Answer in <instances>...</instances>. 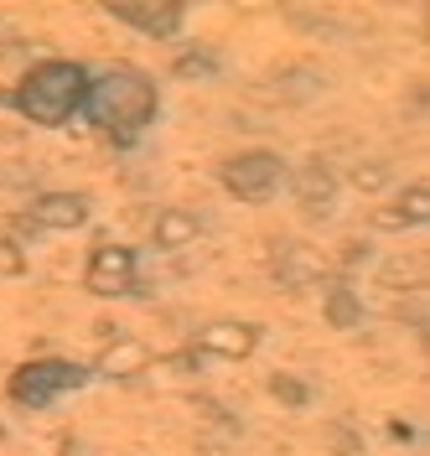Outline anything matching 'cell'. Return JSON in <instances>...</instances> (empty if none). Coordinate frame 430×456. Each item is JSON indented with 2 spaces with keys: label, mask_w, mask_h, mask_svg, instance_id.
I'll return each instance as SVG.
<instances>
[{
  "label": "cell",
  "mask_w": 430,
  "mask_h": 456,
  "mask_svg": "<svg viewBox=\"0 0 430 456\" xmlns=\"http://www.w3.org/2000/svg\"><path fill=\"white\" fill-rule=\"evenodd\" d=\"M84 99H88V68L84 62H68V57L37 62L27 78L16 84V94H11V104L27 114L31 125H47V130L68 125L73 114L84 110Z\"/></svg>",
  "instance_id": "obj_2"
},
{
  "label": "cell",
  "mask_w": 430,
  "mask_h": 456,
  "mask_svg": "<svg viewBox=\"0 0 430 456\" xmlns=\"http://www.w3.org/2000/svg\"><path fill=\"white\" fill-rule=\"evenodd\" d=\"M198 347L213 353V358H249L259 347V327H249V322H213V327H202Z\"/></svg>",
  "instance_id": "obj_10"
},
{
  "label": "cell",
  "mask_w": 430,
  "mask_h": 456,
  "mask_svg": "<svg viewBox=\"0 0 430 456\" xmlns=\"http://www.w3.org/2000/svg\"><path fill=\"white\" fill-rule=\"evenodd\" d=\"M270 395L296 410V404H306V399H312V389H306L301 379H290V373H275V379H270Z\"/></svg>",
  "instance_id": "obj_15"
},
{
  "label": "cell",
  "mask_w": 430,
  "mask_h": 456,
  "mask_svg": "<svg viewBox=\"0 0 430 456\" xmlns=\"http://www.w3.org/2000/svg\"><path fill=\"white\" fill-rule=\"evenodd\" d=\"M145 363H150V353H145L141 338H110V347L99 353L93 373H99V379H135Z\"/></svg>",
  "instance_id": "obj_11"
},
{
  "label": "cell",
  "mask_w": 430,
  "mask_h": 456,
  "mask_svg": "<svg viewBox=\"0 0 430 456\" xmlns=\"http://www.w3.org/2000/svg\"><path fill=\"white\" fill-rule=\"evenodd\" d=\"M296 202L306 208V213H316V218H327L332 213V202H337V176H332V167L327 161H301L296 167Z\"/></svg>",
  "instance_id": "obj_9"
},
{
  "label": "cell",
  "mask_w": 430,
  "mask_h": 456,
  "mask_svg": "<svg viewBox=\"0 0 430 456\" xmlns=\"http://www.w3.org/2000/svg\"><path fill=\"white\" fill-rule=\"evenodd\" d=\"M198 233H202L198 213H187V208H166V213L156 218V249H187Z\"/></svg>",
  "instance_id": "obj_13"
},
{
  "label": "cell",
  "mask_w": 430,
  "mask_h": 456,
  "mask_svg": "<svg viewBox=\"0 0 430 456\" xmlns=\"http://www.w3.org/2000/svg\"><path fill=\"white\" fill-rule=\"evenodd\" d=\"M270 265H275V281L290 285V290L327 281V259L316 255L312 244H275V259Z\"/></svg>",
  "instance_id": "obj_8"
},
{
  "label": "cell",
  "mask_w": 430,
  "mask_h": 456,
  "mask_svg": "<svg viewBox=\"0 0 430 456\" xmlns=\"http://www.w3.org/2000/svg\"><path fill=\"white\" fill-rule=\"evenodd\" d=\"M353 182H358V187H384V171H373V167H363V171H353Z\"/></svg>",
  "instance_id": "obj_18"
},
{
  "label": "cell",
  "mask_w": 430,
  "mask_h": 456,
  "mask_svg": "<svg viewBox=\"0 0 430 456\" xmlns=\"http://www.w3.org/2000/svg\"><path fill=\"white\" fill-rule=\"evenodd\" d=\"M176 78H213V57H207V53L176 57Z\"/></svg>",
  "instance_id": "obj_16"
},
{
  "label": "cell",
  "mask_w": 430,
  "mask_h": 456,
  "mask_svg": "<svg viewBox=\"0 0 430 456\" xmlns=\"http://www.w3.org/2000/svg\"><path fill=\"white\" fill-rule=\"evenodd\" d=\"M110 16L145 37H172L182 27V0H110Z\"/></svg>",
  "instance_id": "obj_6"
},
{
  "label": "cell",
  "mask_w": 430,
  "mask_h": 456,
  "mask_svg": "<svg viewBox=\"0 0 430 456\" xmlns=\"http://www.w3.org/2000/svg\"><path fill=\"white\" fill-rule=\"evenodd\" d=\"M223 187H229V198L239 202H264L275 198V187H280V176H286V161L275 156V151H244V156H233L223 161Z\"/></svg>",
  "instance_id": "obj_4"
},
{
  "label": "cell",
  "mask_w": 430,
  "mask_h": 456,
  "mask_svg": "<svg viewBox=\"0 0 430 456\" xmlns=\"http://www.w3.org/2000/svg\"><path fill=\"white\" fill-rule=\"evenodd\" d=\"M31 228H58V233H73V228L88 224V198L84 192H42L31 202Z\"/></svg>",
  "instance_id": "obj_7"
},
{
  "label": "cell",
  "mask_w": 430,
  "mask_h": 456,
  "mask_svg": "<svg viewBox=\"0 0 430 456\" xmlns=\"http://www.w3.org/2000/svg\"><path fill=\"white\" fill-rule=\"evenodd\" d=\"M327 322H332L337 332H353V327L363 322V306H358L353 285H332V290H327Z\"/></svg>",
  "instance_id": "obj_14"
},
{
  "label": "cell",
  "mask_w": 430,
  "mask_h": 456,
  "mask_svg": "<svg viewBox=\"0 0 430 456\" xmlns=\"http://www.w3.org/2000/svg\"><path fill=\"white\" fill-rule=\"evenodd\" d=\"M21 270H27L21 249H16V244H0V281H11V275H21Z\"/></svg>",
  "instance_id": "obj_17"
},
{
  "label": "cell",
  "mask_w": 430,
  "mask_h": 456,
  "mask_svg": "<svg viewBox=\"0 0 430 456\" xmlns=\"http://www.w3.org/2000/svg\"><path fill=\"white\" fill-rule=\"evenodd\" d=\"M430 224V187H404L400 198L389 202L384 213H378V228H420Z\"/></svg>",
  "instance_id": "obj_12"
},
{
  "label": "cell",
  "mask_w": 430,
  "mask_h": 456,
  "mask_svg": "<svg viewBox=\"0 0 430 456\" xmlns=\"http://www.w3.org/2000/svg\"><path fill=\"white\" fill-rule=\"evenodd\" d=\"M135 270H141L135 249H125V244H99V249L88 255L84 285L93 290V296L115 301V296H130V290H135Z\"/></svg>",
  "instance_id": "obj_5"
},
{
  "label": "cell",
  "mask_w": 430,
  "mask_h": 456,
  "mask_svg": "<svg viewBox=\"0 0 430 456\" xmlns=\"http://www.w3.org/2000/svg\"><path fill=\"white\" fill-rule=\"evenodd\" d=\"M156 110H161V94L141 68H110V73L88 78V99H84L88 125L104 130V141L119 145V151H130L141 141Z\"/></svg>",
  "instance_id": "obj_1"
},
{
  "label": "cell",
  "mask_w": 430,
  "mask_h": 456,
  "mask_svg": "<svg viewBox=\"0 0 430 456\" xmlns=\"http://www.w3.org/2000/svg\"><path fill=\"white\" fill-rule=\"evenodd\" d=\"M84 384H88V369L68 363V358H31V363H21L11 373V399L21 410H47L58 395L84 389Z\"/></svg>",
  "instance_id": "obj_3"
}]
</instances>
